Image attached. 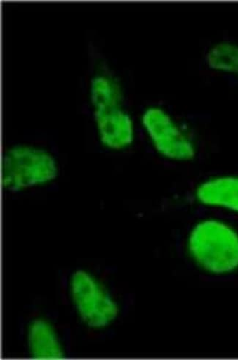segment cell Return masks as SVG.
Returning a JSON list of instances; mask_svg holds the SVG:
<instances>
[{"mask_svg": "<svg viewBox=\"0 0 238 360\" xmlns=\"http://www.w3.org/2000/svg\"><path fill=\"white\" fill-rule=\"evenodd\" d=\"M211 70L238 76V44L222 42L209 49L206 56Z\"/></svg>", "mask_w": 238, "mask_h": 360, "instance_id": "cell-9", "label": "cell"}, {"mask_svg": "<svg viewBox=\"0 0 238 360\" xmlns=\"http://www.w3.org/2000/svg\"><path fill=\"white\" fill-rule=\"evenodd\" d=\"M71 289L77 310L89 327L104 328L117 318V303L89 273L76 271L71 281Z\"/></svg>", "mask_w": 238, "mask_h": 360, "instance_id": "cell-4", "label": "cell"}, {"mask_svg": "<svg viewBox=\"0 0 238 360\" xmlns=\"http://www.w3.org/2000/svg\"><path fill=\"white\" fill-rule=\"evenodd\" d=\"M31 354L38 359H60L64 357L57 335L49 323L44 320L32 322L28 331Z\"/></svg>", "mask_w": 238, "mask_h": 360, "instance_id": "cell-7", "label": "cell"}, {"mask_svg": "<svg viewBox=\"0 0 238 360\" xmlns=\"http://www.w3.org/2000/svg\"><path fill=\"white\" fill-rule=\"evenodd\" d=\"M187 250L203 270L226 274L238 269V232L216 219L201 220L187 238Z\"/></svg>", "mask_w": 238, "mask_h": 360, "instance_id": "cell-1", "label": "cell"}, {"mask_svg": "<svg viewBox=\"0 0 238 360\" xmlns=\"http://www.w3.org/2000/svg\"><path fill=\"white\" fill-rule=\"evenodd\" d=\"M141 125L151 146L162 158L176 162H189L197 156L193 137L164 108L152 105L141 115Z\"/></svg>", "mask_w": 238, "mask_h": 360, "instance_id": "cell-3", "label": "cell"}, {"mask_svg": "<svg viewBox=\"0 0 238 360\" xmlns=\"http://www.w3.org/2000/svg\"><path fill=\"white\" fill-rule=\"evenodd\" d=\"M90 100L93 110L123 106L120 82L109 72L96 73L91 80Z\"/></svg>", "mask_w": 238, "mask_h": 360, "instance_id": "cell-8", "label": "cell"}, {"mask_svg": "<svg viewBox=\"0 0 238 360\" xmlns=\"http://www.w3.org/2000/svg\"><path fill=\"white\" fill-rule=\"evenodd\" d=\"M93 118L98 140L105 148L121 151L133 144L135 123L123 106L93 110Z\"/></svg>", "mask_w": 238, "mask_h": 360, "instance_id": "cell-5", "label": "cell"}, {"mask_svg": "<svg viewBox=\"0 0 238 360\" xmlns=\"http://www.w3.org/2000/svg\"><path fill=\"white\" fill-rule=\"evenodd\" d=\"M60 167L53 153L29 144H16L4 153L2 185L6 191L18 193L48 185L58 177Z\"/></svg>", "mask_w": 238, "mask_h": 360, "instance_id": "cell-2", "label": "cell"}, {"mask_svg": "<svg viewBox=\"0 0 238 360\" xmlns=\"http://www.w3.org/2000/svg\"><path fill=\"white\" fill-rule=\"evenodd\" d=\"M197 200L206 207L238 214V175H220L200 182L195 190Z\"/></svg>", "mask_w": 238, "mask_h": 360, "instance_id": "cell-6", "label": "cell"}]
</instances>
